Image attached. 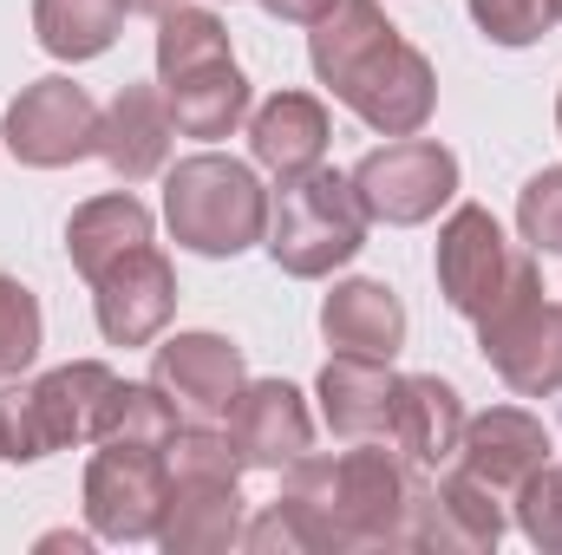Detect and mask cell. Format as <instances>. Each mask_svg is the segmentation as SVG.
Instances as JSON below:
<instances>
[{
  "label": "cell",
  "mask_w": 562,
  "mask_h": 555,
  "mask_svg": "<svg viewBox=\"0 0 562 555\" xmlns=\"http://www.w3.org/2000/svg\"><path fill=\"white\" fill-rule=\"evenodd\" d=\"M243 543V477H170L157 550L164 555H216Z\"/></svg>",
  "instance_id": "obj_14"
},
{
  "label": "cell",
  "mask_w": 562,
  "mask_h": 555,
  "mask_svg": "<svg viewBox=\"0 0 562 555\" xmlns=\"http://www.w3.org/2000/svg\"><path fill=\"white\" fill-rule=\"evenodd\" d=\"M150 242V209H144L132 190H112V196H92L72 209L66 223V256L86 281H99L105 269H119L132 249Z\"/></svg>",
  "instance_id": "obj_22"
},
{
  "label": "cell",
  "mask_w": 562,
  "mask_h": 555,
  "mask_svg": "<svg viewBox=\"0 0 562 555\" xmlns=\"http://www.w3.org/2000/svg\"><path fill=\"white\" fill-rule=\"evenodd\" d=\"M276 20H288V26H314V20H327L340 0H262Z\"/></svg>",
  "instance_id": "obj_32"
},
{
  "label": "cell",
  "mask_w": 562,
  "mask_h": 555,
  "mask_svg": "<svg viewBox=\"0 0 562 555\" xmlns=\"http://www.w3.org/2000/svg\"><path fill=\"white\" fill-rule=\"evenodd\" d=\"M517 530H524L537 550L562 555V464H543V471L517 490Z\"/></svg>",
  "instance_id": "obj_31"
},
{
  "label": "cell",
  "mask_w": 562,
  "mask_h": 555,
  "mask_svg": "<svg viewBox=\"0 0 562 555\" xmlns=\"http://www.w3.org/2000/svg\"><path fill=\"white\" fill-rule=\"evenodd\" d=\"M177 118L164 105V86H119V99L99 112V157L119 183H150L170 170Z\"/></svg>",
  "instance_id": "obj_13"
},
{
  "label": "cell",
  "mask_w": 562,
  "mask_h": 555,
  "mask_svg": "<svg viewBox=\"0 0 562 555\" xmlns=\"http://www.w3.org/2000/svg\"><path fill=\"white\" fill-rule=\"evenodd\" d=\"M125 0H33V33L53 59H99L125 26Z\"/></svg>",
  "instance_id": "obj_24"
},
{
  "label": "cell",
  "mask_w": 562,
  "mask_h": 555,
  "mask_svg": "<svg viewBox=\"0 0 562 555\" xmlns=\"http://www.w3.org/2000/svg\"><path fill=\"white\" fill-rule=\"evenodd\" d=\"M321 333L334 353L393 360L406 347V307L386 281H334V294L321 301Z\"/></svg>",
  "instance_id": "obj_17"
},
{
  "label": "cell",
  "mask_w": 562,
  "mask_h": 555,
  "mask_svg": "<svg viewBox=\"0 0 562 555\" xmlns=\"http://www.w3.org/2000/svg\"><path fill=\"white\" fill-rule=\"evenodd\" d=\"M367 223L373 216L360 209L353 177L314 163L307 177H288L281 196H269V236H262V249L276 256L281 275L321 281L367 249Z\"/></svg>",
  "instance_id": "obj_2"
},
{
  "label": "cell",
  "mask_w": 562,
  "mask_h": 555,
  "mask_svg": "<svg viewBox=\"0 0 562 555\" xmlns=\"http://www.w3.org/2000/svg\"><path fill=\"white\" fill-rule=\"evenodd\" d=\"M497 536H504V510H497V490H484L471 471L425 484V503H419V550L484 555V550H497Z\"/></svg>",
  "instance_id": "obj_16"
},
{
  "label": "cell",
  "mask_w": 562,
  "mask_h": 555,
  "mask_svg": "<svg viewBox=\"0 0 562 555\" xmlns=\"http://www.w3.org/2000/svg\"><path fill=\"white\" fill-rule=\"evenodd\" d=\"M249 150L269 177H307L327 157V105L307 92H276L269 105H256L249 118Z\"/></svg>",
  "instance_id": "obj_20"
},
{
  "label": "cell",
  "mask_w": 562,
  "mask_h": 555,
  "mask_svg": "<svg viewBox=\"0 0 562 555\" xmlns=\"http://www.w3.org/2000/svg\"><path fill=\"white\" fill-rule=\"evenodd\" d=\"M125 7H132V13H150V20H164V13L183 7V0H125Z\"/></svg>",
  "instance_id": "obj_34"
},
{
  "label": "cell",
  "mask_w": 562,
  "mask_h": 555,
  "mask_svg": "<svg viewBox=\"0 0 562 555\" xmlns=\"http://www.w3.org/2000/svg\"><path fill=\"white\" fill-rule=\"evenodd\" d=\"M92 314H99V333L112 347H150L170 314H177V269L157 256V242L132 249L119 269L92 281Z\"/></svg>",
  "instance_id": "obj_9"
},
{
  "label": "cell",
  "mask_w": 562,
  "mask_h": 555,
  "mask_svg": "<svg viewBox=\"0 0 562 555\" xmlns=\"http://www.w3.org/2000/svg\"><path fill=\"white\" fill-rule=\"evenodd\" d=\"M557 132H562V99H557Z\"/></svg>",
  "instance_id": "obj_35"
},
{
  "label": "cell",
  "mask_w": 562,
  "mask_h": 555,
  "mask_svg": "<svg viewBox=\"0 0 562 555\" xmlns=\"http://www.w3.org/2000/svg\"><path fill=\"white\" fill-rule=\"evenodd\" d=\"M157 86H164V105H170L183 138H229L249 118V79L236 59H210V66L170 72Z\"/></svg>",
  "instance_id": "obj_21"
},
{
  "label": "cell",
  "mask_w": 562,
  "mask_h": 555,
  "mask_svg": "<svg viewBox=\"0 0 562 555\" xmlns=\"http://www.w3.org/2000/svg\"><path fill=\"white\" fill-rule=\"evenodd\" d=\"M386 431H393V444H400V457H406L413 471H438V464L458 457L464 406H458V393H451L438 373H406V380L393 386V418H386Z\"/></svg>",
  "instance_id": "obj_15"
},
{
  "label": "cell",
  "mask_w": 562,
  "mask_h": 555,
  "mask_svg": "<svg viewBox=\"0 0 562 555\" xmlns=\"http://www.w3.org/2000/svg\"><path fill=\"white\" fill-rule=\"evenodd\" d=\"M393 33H400V26L386 20V7H380V0H340V7H334L327 20H314V33H307L314 79H321L327 92H340V86H347V72H353L360 59H373Z\"/></svg>",
  "instance_id": "obj_23"
},
{
  "label": "cell",
  "mask_w": 562,
  "mask_h": 555,
  "mask_svg": "<svg viewBox=\"0 0 562 555\" xmlns=\"http://www.w3.org/2000/svg\"><path fill=\"white\" fill-rule=\"evenodd\" d=\"M543 464H550V431H543V418H530L524 406H491V412L464 418L458 471H471L484 490L517 497Z\"/></svg>",
  "instance_id": "obj_10"
},
{
  "label": "cell",
  "mask_w": 562,
  "mask_h": 555,
  "mask_svg": "<svg viewBox=\"0 0 562 555\" xmlns=\"http://www.w3.org/2000/svg\"><path fill=\"white\" fill-rule=\"evenodd\" d=\"M46 347V320H40V301L33 287L13 275H0V386L20 380Z\"/></svg>",
  "instance_id": "obj_27"
},
{
  "label": "cell",
  "mask_w": 562,
  "mask_h": 555,
  "mask_svg": "<svg viewBox=\"0 0 562 555\" xmlns=\"http://www.w3.org/2000/svg\"><path fill=\"white\" fill-rule=\"evenodd\" d=\"M517 229L537 256H562V170H537L517 196Z\"/></svg>",
  "instance_id": "obj_30"
},
{
  "label": "cell",
  "mask_w": 562,
  "mask_h": 555,
  "mask_svg": "<svg viewBox=\"0 0 562 555\" xmlns=\"http://www.w3.org/2000/svg\"><path fill=\"white\" fill-rule=\"evenodd\" d=\"M229 444H236L243 471H288L294 457H307L314 418L288 380H256L229 406Z\"/></svg>",
  "instance_id": "obj_12"
},
{
  "label": "cell",
  "mask_w": 562,
  "mask_h": 555,
  "mask_svg": "<svg viewBox=\"0 0 562 555\" xmlns=\"http://www.w3.org/2000/svg\"><path fill=\"white\" fill-rule=\"evenodd\" d=\"M477 347L510 393H524V399L562 393V307L543 301V281H537L530 256H517L504 294L477 314Z\"/></svg>",
  "instance_id": "obj_3"
},
{
  "label": "cell",
  "mask_w": 562,
  "mask_h": 555,
  "mask_svg": "<svg viewBox=\"0 0 562 555\" xmlns=\"http://www.w3.org/2000/svg\"><path fill=\"white\" fill-rule=\"evenodd\" d=\"M210 59H229V26L210 7H170L157 20V79L210 66Z\"/></svg>",
  "instance_id": "obj_26"
},
{
  "label": "cell",
  "mask_w": 562,
  "mask_h": 555,
  "mask_svg": "<svg viewBox=\"0 0 562 555\" xmlns=\"http://www.w3.org/2000/svg\"><path fill=\"white\" fill-rule=\"evenodd\" d=\"M0 138H7V150L20 163H33V170H66V163H79V157L99 150V105L72 79H33L7 105Z\"/></svg>",
  "instance_id": "obj_6"
},
{
  "label": "cell",
  "mask_w": 562,
  "mask_h": 555,
  "mask_svg": "<svg viewBox=\"0 0 562 555\" xmlns=\"http://www.w3.org/2000/svg\"><path fill=\"white\" fill-rule=\"evenodd\" d=\"M40 457H53V438L40 424L33 386H7L0 393V464H40Z\"/></svg>",
  "instance_id": "obj_29"
},
{
  "label": "cell",
  "mask_w": 562,
  "mask_h": 555,
  "mask_svg": "<svg viewBox=\"0 0 562 555\" xmlns=\"http://www.w3.org/2000/svg\"><path fill=\"white\" fill-rule=\"evenodd\" d=\"M170 497V464L150 444H99L86 464V523L105 543H157Z\"/></svg>",
  "instance_id": "obj_5"
},
{
  "label": "cell",
  "mask_w": 562,
  "mask_h": 555,
  "mask_svg": "<svg viewBox=\"0 0 562 555\" xmlns=\"http://www.w3.org/2000/svg\"><path fill=\"white\" fill-rule=\"evenodd\" d=\"M334 99L353 105L360 125L380 132V138H419L425 118H431V105H438V79H431V59H425L419 46H406V39L393 33L373 59H360V66L347 72V86H340Z\"/></svg>",
  "instance_id": "obj_7"
},
{
  "label": "cell",
  "mask_w": 562,
  "mask_h": 555,
  "mask_svg": "<svg viewBox=\"0 0 562 555\" xmlns=\"http://www.w3.org/2000/svg\"><path fill=\"white\" fill-rule=\"evenodd\" d=\"M393 386H400L393 360L334 353V360L321 366V380H314L327 431H340V438H373V431H386V418H393Z\"/></svg>",
  "instance_id": "obj_19"
},
{
  "label": "cell",
  "mask_w": 562,
  "mask_h": 555,
  "mask_svg": "<svg viewBox=\"0 0 562 555\" xmlns=\"http://www.w3.org/2000/svg\"><path fill=\"white\" fill-rule=\"evenodd\" d=\"M40 550H72V555H86V550H92V543H86V536H72V530H59V536H46Z\"/></svg>",
  "instance_id": "obj_33"
},
{
  "label": "cell",
  "mask_w": 562,
  "mask_h": 555,
  "mask_svg": "<svg viewBox=\"0 0 562 555\" xmlns=\"http://www.w3.org/2000/svg\"><path fill=\"white\" fill-rule=\"evenodd\" d=\"M550 7H557V20H562V0H550Z\"/></svg>",
  "instance_id": "obj_36"
},
{
  "label": "cell",
  "mask_w": 562,
  "mask_h": 555,
  "mask_svg": "<svg viewBox=\"0 0 562 555\" xmlns=\"http://www.w3.org/2000/svg\"><path fill=\"white\" fill-rule=\"evenodd\" d=\"M177 438V399L150 380H119V393H112V406H105V431H99V444H150V451H164Z\"/></svg>",
  "instance_id": "obj_25"
},
{
  "label": "cell",
  "mask_w": 562,
  "mask_h": 555,
  "mask_svg": "<svg viewBox=\"0 0 562 555\" xmlns=\"http://www.w3.org/2000/svg\"><path fill=\"white\" fill-rule=\"evenodd\" d=\"M150 380L190 418H229L236 393L249 386L243 380V347L223 340V333H177V340H164Z\"/></svg>",
  "instance_id": "obj_11"
},
{
  "label": "cell",
  "mask_w": 562,
  "mask_h": 555,
  "mask_svg": "<svg viewBox=\"0 0 562 555\" xmlns=\"http://www.w3.org/2000/svg\"><path fill=\"white\" fill-rule=\"evenodd\" d=\"M112 393H119V373L99 366V360H72V366L40 373V380H33V406H40V424H46L53 451H66V444H99Z\"/></svg>",
  "instance_id": "obj_18"
},
{
  "label": "cell",
  "mask_w": 562,
  "mask_h": 555,
  "mask_svg": "<svg viewBox=\"0 0 562 555\" xmlns=\"http://www.w3.org/2000/svg\"><path fill=\"white\" fill-rule=\"evenodd\" d=\"M510 269H517V249L504 242V229H497L491 209L464 203V209L445 216V229H438V294H445L464 320H477V314L504 294Z\"/></svg>",
  "instance_id": "obj_8"
},
{
  "label": "cell",
  "mask_w": 562,
  "mask_h": 555,
  "mask_svg": "<svg viewBox=\"0 0 562 555\" xmlns=\"http://www.w3.org/2000/svg\"><path fill=\"white\" fill-rule=\"evenodd\" d=\"M477 33L497 39V46H537L550 26H557V7L550 0H464Z\"/></svg>",
  "instance_id": "obj_28"
},
{
  "label": "cell",
  "mask_w": 562,
  "mask_h": 555,
  "mask_svg": "<svg viewBox=\"0 0 562 555\" xmlns=\"http://www.w3.org/2000/svg\"><path fill=\"white\" fill-rule=\"evenodd\" d=\"M353 196L373 223H393V229L431 223L458 196V157L431 138L380 144L353 163Z\"/></svg>",
  "instance_id": "obj_4"
},
{
  "label": "cell",
  "mask_w": 562,
  "mask_h": 555,
  "mask_svg": "<svg viewBox=\"0 0 562 555\" xmlns=\"http://www.w3.org/2000/svg\"><path fill=\"white\" fill-rule=\"evenodd\" d=\"M164 223L183 249L223 262L269 236V190L249 163L203 150V157H183L177 170H164Z\"/></svg>",
  "instance_id": "obj_1"
}]
</instances>
